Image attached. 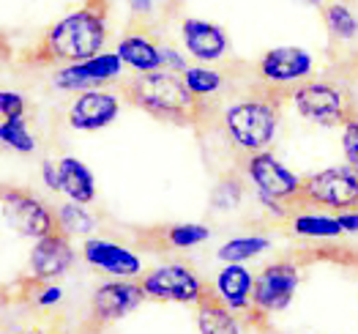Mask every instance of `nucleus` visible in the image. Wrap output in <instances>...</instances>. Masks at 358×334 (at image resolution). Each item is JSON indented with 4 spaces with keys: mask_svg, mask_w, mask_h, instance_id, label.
<instances>
[{
    "mask_svg": "<svg viewBox=\"0 0 358 334\" xmlns=\"http://www.w3.org/2000/svg\"><path fill=\"white\" fill-rule=\"evenodd\" d=\"M315 61L301 47H273L260 58V77L271 88H296L299 83L312 77Z\"/></svg>",
    "mask_w": 358,
    "mask_h": 334,
    "instance_id": "12",
    "label": "nucleus"
},
{
    "mask_svg": "<svg viewBox=\"0 0 358 334\" xmlns=\"http://www.w3.org/2000/svg\"><path fill=\"white\" fill-rule=\"evenodd\" d=\"M83 258H85L88 266H93V269H99V272L104 274H113V277L131 279V277L143 274L140 255L131 252L123 244L110 242V239H85L83 242Z\"/></svg>",
    "mask_w": 358,
    "mask_h": 334,
    "instance_id": "16",
    "label": "nucleus"
},
{
    "mask_svg": "<svg viewBox=\"0 0 358 334\" xmlns=\"http://www.w3.org/2000/svg\"><path fill=\"white\" fill-rule=\"evenodd\" d=\"M290 99L296 104L301 118L317 126H342V121L353 113L348 96L336 85L323 80H303L296 88H290Z\"/></svg>",
    "mask_w": 358,
    "mask_h": 334,
    "instance_id": "8",
    "label": "nucleus"
},
{
    "mask_svg": "<svg viewBox=\"0 0 358 334\" xmlns=\"http://www.w3.org/2000/svg\"><path fill=\"white\" fill-rule=\"evenodd\" d=\"M60 170V192L74 200V203H93L96 200V179L90 173V167L77 159V156H63L58 159Z\"/></svg>",
    "mask_w": 358,
    "mask_h": 334,
    "instance_id": "20",
    "label": "nucleus"
},
{
    "mask_svg": "<svg viewBox=\"0 0 358 334\" xmlns=\"http://www.w3.org/2000/svg\"><path fill=\"white\" fill-rule=\"evenodd\" d=\"M58 228L66 236H90L96 230V216L85 209V203H63L58 209Z\"/></svg>",
    "mask_w": 358,
    "mask_h": 334,
    "instance_id": "24",
    "label": "nucleus"
},
{
    "mask_svg": "<svg viewBox=\"0 0 358 334\" xmlns=\"http://www.w3.org/2000/svg\"><path fill=\"white\" fill-rule=\"evenodd\" d=\"M246 179L257 189V200H276V203H290L301 206V186L303 179H299L287 165H282L271 151L246 153L243 162Z\"/></svg>",
    "mask_w": 358,
    "mask_h": 334,
    "instance_id": "6",
    "label": "nucleus"
},
{
    "mask_svg": "<svg viewBox=\"0 0 358 334\" xmlns=\"http://www.w3.org/2000/svg\"><path fill=\"white\" fill-rule=\"evenodd\" d=\"M301 209L348 211L358 209V170L353 165H334L303 179Z\"/></svg>",
    "mask_w": 358,
    "mask_h": 334,
    "instance_id": "4",
    "label": "nucleus"
},
{
    "mask_svg": "<svg viewBox=\"0 0 358 334\" xmlns=\"http://www.w3.org/2000/svg\"><path fill=\"white\" fill-rule=\"evenodd\" d=\"M120 71H123V61H120L118 53H99V55L88 58V61L66 63L58 74L52 77V85L58 91L83 93L118 80Z\"/></svg>",
    "mask_w": 358,
    "mask_h": 334,
    "instance_id": "10",
    "label": "nucleus"
},
{
    "mask_svg": "<svg viewBox=\"0 0 358 334\" xmlns=\"http://www.w3.org/2000/svg\"><path fill=\"white\" fill-rule=\"evenodd\" d=\"M243 197V183L236 176H224L222 181L213 186V195H210V206L219 209V211H227V209H236Z\"/></svg>",
    "mask_w": 358,
    "mask_h": 334,
    "instance_id": "28",
    "label": "nucleus"
},
{
    "mask_svg": "<svg viewBox=\"0 0 358 334\" xmlns=\"http://www.w3.org/2000/svg\"><path fill=\"white\" fill-rule=\"evenodd\" d=\"M0 211L3 219L8 222L11 230H17L22 239H41L52 230H58V216L55 211L33 197L25 189H17V186H0Z\"/></svg>",
    "mask_w": 358,
    "mask_h": 334,
    "instance_id": "7",
    "label": "nucleus"
},
{
    "mask_svg": "<svg viewBox=\"0 0 358 334\" xmlns=\"http://www.w3.org/2000/svg\"><path fill=\"white\" fill-rule=\"evenodd\" d=\"M290 228L301 239H339L345 233L342 225H339V216L323 214V209H315V211L301 209V211H296L290 219Z\"/></svg>",
    "mask_w": 358,
    "mask_h": 334,
    "instance_id": "21",
    "label": "nucleus"
},
{
    "mask_svg": "<svg viewBox=\"0 0 358 334\" xmlns=\"http://www.w3.org/2000/svg\"><path fill=\"white\" fill-rule=\"evenodd\" d=\"M140 282H143L148 299L176 304H197L208 288L189 266H180V263L159 266V269L145 274Z\"/></svg>",
    "mask_w": 358,
    "mask_h": 334,
    "instance_id": "9",
    "label": "nucleus"
},
{
    "mask_svg": "<svg viewBox=\"0 0 358 334\" xmlns=\"http://www.w3.org/2000/svg\"><path fill=\"white\" fill-rule=\"evenodd\" d=\"M323 20L334 39L339 41H353L358 36V17L345 3H326L323 6Z\"/></svg>",
    "mask_w": 358,
    "mask_h": 334,
    "instance_id": "25",
    "label": "nucleus"
},
{
    "mask_svg": "<svg viewBox=\"0 0 358 334\" xmlns=\"http://www.w3.org/2000/svg\"><path fill=\"white\" fill-rule=\"evenodd\" d=\"M159 239L162 246L167 249H192L197 244L208 242L210 239V228L206 225H197V222H180V225H167V228H159Z\"/></svg>",
    "mask_w": 358,
    "mask_h": 334,
    "instance_id": "22",
    "label": "nucleus"
},
{
    "mask_svg": "<svg viewBox=\"0 0 358 334\" xmlns=\"http://www.w3.org/2000/svg\"><path fill=\"white\" fill-rule=\"evenodd\" d=\"M301 3H306V6H312V8H323V6H326V0H301Z\"/></svg>",
    "mask_w": 358,
    "mask_h": 334,
    "instance_id": "36",
    "label": "nucleus"
},
{
    "mask_svg": "<svg viewBox=\"0 0 358 334\" xmlns=\"http://www.w3.org/2000/svg\"><path fill=\"white\" fill-rule=\"evenodd\" d=\"M213 293L233 307L241 315L252 312V296H255V274L243 263H224V269L213 279Z\"/></svg>",
    "mask_w": 358,
    "mask_h": 334,
    "instance_id": "17",
    "label": "nucleus"
},
{
    "mask_svg": "<svg viewBox=\"0 0 358 334\" xmlns=\"http://www.w3.org/2000/svg\"><path fill=\"white\" fill-rule=\"evenodd\" d=\"M148 299L143 282H131V279H123L118 282H104L96 288L93 299H90V321L93 323H115L120 318L131 315L140 304Z\"/></svg>",
    "mask_w": 358,
    "mask_h": 334,
    "instance_id": "11",
    "label": "nucleus"
},
{
    "mask_svg": "<svg viewBox=\"0 0 358 334\" xmlns=\"http://www.w3.org/2000/svg\"><path fill=\"white\" fill-rule=\"evenodd\" d=\"M279 102H282V91L266 85L224 107L222 126L238 151L257 153L266 151L273 143L279 132V116H282Z\"/></svg>",
    "mask_w": 358,
    "mask_h": 334,
    "instance_id": "3",
    "label": "nucleus"
},
{
    "mask_svg": "<svg viewBox=\"0 0 358 334\" xmlns=\"http://www.w3.org/2000/svg\"><path fill=\"white\" fill-rule=\"evenodd\" d=\"M115 53L120 55L123 66L134 69L137 74L162 69V44H156L148 33H126L118 39Z\"/></svg>",
    "mask_w": 358,
    "mask_h": 334,
    "instance_id": "19",
    "label": "nucleus"
},
{
    "mask_svg": "<svg viewBox=\"0 0 358 334\" xmlns=\"http://www.w3.org/2000/svg\"><path fill=\"white\" fill-rule=\"evenodd\" d=\"M107 44V0H88L83 8L69 11L50 25L41 41L22 53V63H80L99 55Z\"/></svg>",
    "mask_w": 358,
    "mask_h": 334,
    "instance_id": "1",
    "label": "nucleus"
},
{
    "mask_svg": "<svg viewBox=\"0 0 358 334\" xmlns=\"http://www.w3.org/2000/svg\"><path fill=\"white\" fill-rule=\"evenodd\" d=\"M180 41L194 61L203 63L222 61L230 53V39L224 28L208 20H197V17H186L180 22Z\"/></svg>",
    "mask_w": 358,
    "mask_h": 334,
    "instance_id": "15",
    "label": "nucleus"
},
{
    "mask_svg": "<svg viewBox=\"0 0 358 334\" xmlns=\"http://www.w3.org/2000/svg\"><path fill=\"white\" fill-rule=\"evenodd\" d=\"M339 225L345 233H358V209H348V211H339Z\"/></svg>",
    "mask_w": 358,
    "mask_h": 334,
    "instance_id": "34",
    "label": "nucleus"
},
{
    "mask_svg": "<svg viewBox=\"0 0 358 334\" xmlns=\"http://www.w3.org/2000/svg\"><path fill=\"white\" fill-rule=\"evenodd\" d=\"M183 80H186L189 91L194 96H200V99H208V96L224 88V74L210 69V66H189L183 71Z\"/></svg>",
    "mask_w": 358,
    "mask_h": 334,
    "instance_id": "26",
    "label": "nucleus"
},
{
    "mask_svg": "<svg viewBox=\"0 0 358 334\" xmlns=\"http://www.w3.org/2000/svg\"><path fill=\"white\" fill-rule=\"evenodd\" d=\"M0 143L17 153L36 151V137L30 134L25 118H3L0 121Z\"/></svg>",
    "mask_w": 358,
    "mask_h": 334,
    "instance_id": "27",
    "label": "nucleus"
},
{
    "mask_svg": "<svg viewBox=\"0 0 358 334\" xmlns=\"http://www.w3.org/2000/svg\"><path fill=\"white\" fill-rule=\"evenodd\" d=\"M197 307V332L203 334H238L243 332V315L236 312L233 307L222 302L213 293V285L206 288L203 299L194 304Z\"/></svg>",
    "mask_w": 358,
    "mask_h": 334,
    "instance_id": "18",
    "label": "nucleus"
},
{
    "mask_svg": "<svg viewBox=\"0 0 358 334\" xmlns=\"http://www.w3.org/2000/svg\"><path fill=\"white\" fill-rule=\"evenodd\" d=\"M123 96L150 118L176 126H200L208 116V102L194 96L183 74L170 69L137 74L123 85Z\"/></svg>",
    "mask_w": 358,
    "mask_h": 334,
    "instance_id": "2",
    "label": "nucleus"
},
{
    "mask_svg": "<svg viewBox=\"0 0 358 334\" xmlns=\"http://www.w3.org/2000/svg\"><path fill=\"white\" fill-rule=\"evenodd\" d=\"M301 285V272L293 260H276L266 266L263 272L255 277V296H252V312L243 315L246 323L260 321L266 323L268 315H276L287 309L296 291Z\"/></svg>",
    "mask_w": 358,
    "mask_h": 334,
    "instance_id": "5",
    "label": "nucleus"
},
{
    "mask_svg": "<svg viewBox=\"0 0 358 334\" xmlns=\"http://www.w3.org/2000/svg\"><path fill=\"white\" fill-rule=\"evenodd\" d=\"M342 151L348 165H353L358 170V113H350L342 121Z\"/></svg>",
    "mask_w": 358,
    "mask_h": 334,
    "instance_id": "29",
    "label": "nucleus"
},
{
    "mask_svg": "<svg viewBox=\"0 0 358 334\" xmlns=\"http://www.w3.org/2000/svg\"><path fill=\"white\" fill-rule=\"evenodd\" d=\"M41 179H44V186H47V189H52V192H60L58 162H52V159H44V162H41Z\"/></svg>",
    "mask_w": 358,
    "mask_h": 334,
    "instance_id": "33",
    "label": "nucleus"
},
{
    "mask_svg": "<svg viewBox=\"0 0 358 334\" xmlns=\"http://www.w3.org/2000/svg\"><path fill=\"white\" fill-rule=\"evenodd\" d=\"M162 69H170V71L183 74V71L189 69V61H186V55H183L180 50L170 47V44H164V47H162Z\"/></svg>",
    "mask_w": 358,
    "mask_h": 334,
    "instance_id": "31",
    "label": "nucleus"
},
{
    "mask_svg": "<svg viewBox=\"0 0 358 334\" xmlns=\"http://www.w3.org/2000/svg\"><path fill=\"white\" fill-rule=\"evenodd\" d=\"M268 246L271 242L266 236H236V239H230V242H224L219 246L216 258L222 263H246V260L263 255Z\"/></svg>",
    "mask_w": 358,
    "mask_h": 334,
    "instance_id": "23",
    "label": "nucleus"
},
{
    "mask_svg": "<svg viewBox=\"0 0 358 334\" xmlns=\"http://www.w3.org/2000/svg\"><path fill=\"white\" fill-rule=\"evenodd\" d=\"M77 260V252L71 246V236L63 230H52L41 239H36L30 249V274L36 282H52L60 279Z\"/></svg>",
    "mask_w": 358,
    "mask_h": 334,
    "instance_id": "13",
    "label": "nucleus"
},
{
    "mask_svg": "<svg viewBox=\"0 0 358 334\" xmlns=\"http://www.w3.org/2000/svg\"><path fill=\"white\" fill-rule=\"evenodd\" d=\"M153 3H156V0H129L131 11H134L137 17H148L150 11H153Z\"/></svg>",
    "mask_w": 358,
    "mask_h": 334,
    "instance_id": "35",
    "label": "nucleus"
},
{
    "mask_svg": "<svg viewBox=\"0 0 358 334\" xmlns=\"http://www.w3.org/2000/svg\"><path fill=\"white\" fill-rule=\"evenodd\" d=\"M60 299H63V291H60L58 285L41 282V288H38V293H36V304H38V307H55Z\"/></svg>",
    "mask_w": 358,
    "mask_h": 334,
    "instance_id": "32",
    "label": "nucleus"
},
{
    "mask_svg": "<svg viewBox=\"0 0 358 334\" xmlns=\"http://www.w3.org/2000/svg\"><path fill=\"white\" fill-rule=\"evenodd\" d=\"M25 96L17 91H0V118H25Z\"/></svg>",
    "mask_w": 358,
    "mask_h": 334,
    "instance_id": "30",
    "label": "nucleus"
},
{
    "mask_svg": "<svg viewBox=\"0 0 358 334\" xmlns=\"http://www.w3.org/2000/svg\"><path fill=\"white\" fill-rule=\"evenodd\" d=\"M120 99L115 93L90 88L77 93V99L69 107V123L77 132H101L118 118Z\"/></svg>",
    "mask_w": 358,
    "mask_h": 334,
    "instance_id": "14",
    "label": "nucleus"
}]
</instances>
